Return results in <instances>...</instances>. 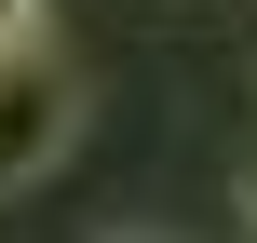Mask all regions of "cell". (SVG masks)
<instances>
[{"label":"cell","instance_id":"6da1fadb","mask_svg":"<svg viewBox=\"0 0 257 243\" xmlns=\"http://www.w3.org/2000/svg\"><path fill=\"white\" fill-rule=\"evenodd\" d=\"M68 135H81V81H54L41 54L0 68V203H14V189H54Z\"/></svg>","mask_w":257,"mask_h":243},{"label":"cell","instance_id":"7a4b0ae2","mask_svg":"<svg viewBox=\"0 0 257 243\" xmlns=\"http://www.w3.org/2000/svg\"><path fill=\"white\" fill-rule=\"evenodd\" d=\"M41 54V0H0V68H27Z\"/></svg>","mask_w":257,"mask_h":243},{"label":"cell","instance_id":"3957f363","mask_svg":"<svg viewBox=\"0 0 257 243\" xmlns=\"http://www.w3.org/2000/svg\"><path fill=\"white\" fill-rule=\"evenodd\" d=\"M244 230H257V176H244Z\"/></svg>","mask_w":257,"mask_h":243}]
</instances>
